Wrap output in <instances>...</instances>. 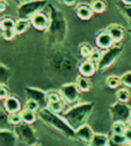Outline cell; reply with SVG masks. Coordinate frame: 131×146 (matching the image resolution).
<instances>
[{"mask_svg":"<svg viewBox=\"0 0 131 146\" xmlns=\"http://www.w3.org/2000/svg\"><path fill=\"white\" fill-rule=\"evenodd\" d=\"M37 115H38V119H41V122H43L46 126L50 127L54 131L58 132L63 136L71 139L76 138L75 130L68 124V122L63 119L61 115L51 111L47 106L41 107L37 111Z\"/></svg>","mask_w":131,"mask_h":146,"instance_id":"1","label":"cell"},{"mask_svg":"<svg viewBox=\"0 0 131 146\" xmlns=\"http://www.w3.org/2000/svg\"><path fill=\"white\" fill-rule=\"evenodd\" d=\"M93 108H94L93 102H79L69 107L61 115L76 131L80 127L86 125L88 119L92 113Z\"/></svg>","mask_w":131,"mask_h":146,"instance_id":"2","label":"cell"},{"mask_svg":"<svg viewBox=\"0 0 131 146\" xmlns=\"http://www.w3.org/2000/svg\"><path fill=\"white\" fill-rule=\"evenodd\" d=\"M47 6L46 0H34L30 2L21 3L19 8L17 9V15L19 19L30 20L35 13L42 11Z\"/></svg>","mask_w":131,"mask_h":146,"instance_id":"3","label":"cell"},{"mask_svg":"<svg viewBox=\"0 0 131 146\" xmlns=\"http://www.w3.org/2000/svg\"><path fill=\"white\" fill-rule=\"evenodd\" d=\"M13 131L17 134L19 142L25 144L26 146H31L37 143V135L33 127L29 124L22 122L13 128Z\"/></svg>","mask_w":131,"mask_h":146,"instance_id":"4","label":"cell"},{"mask_svg":"<svg viewBox=\"0 0 131 146\" xmlns=\"http://www.w3.org/2000/svg\"><path fill=\"white\" fill-rule=\"evenodd\" d=\"M109 110L113 122H123L127 124L128 119L131 117V107L128 106L126 103L120 102V101L113 103L110 106Z\"/></svg>","mask_w":131,"mask_h":146,"instance_id":"5","label":"cell"},{"mask_svg":"<svg viewBox=\"0 0 131 146\" xmlns=\"http://www.w3.org/2000/svg\"><path fill=\"white\" fill-rule=\"evenodd\" d=\"M59 92H61V98L65 100V102L68 105L73 106L80 101L81 91L78 89L76 83L63 84L59 89Z\"/></svg>","mask_w":131,"mask_h":146,"instance_id":"6","label":"cell"},{"mask_svg":"<svg viewBox=\"0 0 131 146\" xmlns=\"http://www.w3.org/2000/svg\"><path fill=\"white\" fill-rule=\"evenodd\" d=\"M122 52V47L118 45H114L111 48L104 50L100 60L97 62V70L98 71H104L109 68L113 63L116 62L118 57Z\"/></svg>","mask_w":131,"mask_h":146,"instance_id":"7","label":"cell"},{"mask_svg":"<svg viewBox=\"0 0 131 146\" xmlns=\"http://www.w3.org/2000/svg\"><path fill=\"white\" fill-rule=\"evenodd\" d=\"M25 93L27 99L35 100L40 104L41 107L47 106V99H46V92L41 89L35 87H26L25 88Z\"/></svg>","mask_w":131,"mask_h":146,"instance_id":"8","label":"cell"},{"mask_svg":"<svg viewBox=\"0 0 131 146\" xmlns=\"http://www.w3.org/2000/svg\"><path fill=\"white\" fill-rule=\"evenodd\" d=\"M30 23H31V26H33L38 31H45L50 27V19L43 11H39L35 13L30 19Z\"/></svg>","mask_w":131,"mask_h":146,"instance_id":"9","label":"cell"},{"mask_svg":"<svg viewBox=\"0 0 131 146\" xmlns=\"http://www.w3.org/2000/svg\"><path fill=\"white\" fill-rule=\"evenodd\" d=\"M75 132H76V138L87 146L90 144V142H91V140H92L93 136L95 134L94 132H93V130L91 129V127L88 126L87 124L80 127Z\"/></svg>","mask_w":131,"mask_h":146,"instance_id":"10","label":"cell"},{"mask_svg":"<svg viewBox=\"0 0 131 146\" xmlns=\"http://www.w3.org/2000/svg\"><path fill=\"white\" fill-rule=\"evenodd\" d=\"M19 139L15 131L8 129L0 130V146H17Z\"/></svg>","mask_w":131,"mask_h":146,"instance_id":"11","label":"cell"},{"mask_svg":"<svg viewBox=\"0 0 131 146\" xmlns=\"http://www.w3.org/2000/svg\"><path fill=\"white\" fill-rule=\"evenodd\" d=\"M95 44H96L97 48L107 50V49L114 46L115 42L112 37H111V35L109 34V32L106 30V31L100 32V33H98V34L96 35Z\"/></svg>","mask_w":131,"mask_h":146,"instance_id":"12","label":"cell"},{"mask_svg":"<svg viewBox=\"0 0 131 146\" xmlns=\"http://www.w3.org/2000/svg\"><path fill=\"white\" fill-rule=\"evenodd\" d=\"M3 108L6 110L7 113H13V112L22 111V103L19 99L15 96L9 95L7 98L3 100Z\"/></svg>","mask_w":131,"mask_h":146,"instance_id":"13","label":"cell"},{"mask_svg":"<svg viewBox=\"0 0 131 146\" xmlns=\"http://www.w3.org/2000/svg\"><path fill=\"white\" fill-rule=\"evenodd\" d=\"M78 71L81 76H84V77H91V76L94 75V73L97 71V63L93 62L92 60L86 58L85 60H83L82 62L79 64L78 66Z\"/></svg>","mask_w":131,"mask_h":146,"instance_id":"14","label":"cell"},{"mask_svg":"<svg viewBox=\"0 0 131 146\" xmlns=\"http://www.w3.org/2000/svg\"><path fill=\"white\" fill-rule=\"evenodd\" d=\"M107 31L109 32L115 43H120L125 36V30L120 25H111L107 28Z\"/></svg>","mask_w":131,"mask_h":146,"instance_id":"15","label":"cell"},{"mask_svg":"<svg viewBox=\"0 0 131 146\" xmlns=\"http://www.w3.org/2000/svg\"><path fill=\"white\" fill-rule=\"evenodd\" d=\"M76 15L77 17L82 21H87L90 20L93 15V10L91 9L90 4H86V3H82L79 4L76 7Z\"/></svg>","mask_w":131,"mask_h":146,"instance_id":"16","label":"cell"},{"mask_svg":"<svg viewBox=\"0 0 131 146\" xmlns=\"http://www.w3.org/2000/svg\"><path fill=\"white\" fill-rule=\"evenodd\" d=\"M110 137L102 133H95L88 146H109Z\"/></svg>","mask_w":131,"mask_h":146,"instance_id":"17","label":"cell"},{"mask_svg":"<svg viewBox=\"0 0 131 146\" xmlns=\"http://www.w3.org/2000/svg\"><path fill=\"white\" fill-rule=\"evenodd\" d=\"M76 85H77L78 89L81 91V92H88V91L91 89V82L87 77H84V76L79 75L76 78Z\"/></svg>","mask_w":131,"mask_h":146,"instance_id":"18","label":"cell"},{"mask_svg":"<svg viewBox=\"0 0 131 146\" xmlns=\"http://www.w3.org/2000/svg\"><path fill=\"white\" fill-rule=\"evenodd\" d=\"M31 26L30 20H25V19H17L15 21V32L17 35H22L25 32L29 29V27Z\"/></svg>","mask_w":131,"mask_h":146,"instance_id":"19","label":"cell"},{"mask_svg":"<svg viewBox=\"0 0 131 146\" xmlns=\"http://www.w3.org/2000/svg\"><path fill=\"white\" fill-rule=\"evenodd\" d=\"M66 105H68L67 103L65 102V100H58V101H55V102H51L47 104V107L51 111L55 112V113H58V115H63V112L66 111Z\"/></svg>","mask_w":131,"mask_h":146,"instance_id":"20","label":"cell"},{"mask_svg":"<svg viewBox=\"0 0 131 146\" xmlns=\"http://www.w3.org/2000/svg\"><path fill=\"white\" fill-rule=\"evenodd\" d=\"M21 115H22V119L23 122L26 123V124L32 125L33 123L36 122V119H38V115H37L35 111H31V110H23L21 111Z\"/></svg>","mask_w":131,"mask_h":146,"instance_id":"21","label":"cell"},{"mask_svg":"<svg viewBox=\"0 0 131 146\" xmlns=\"http://www.w3.org/2000/svg\"><path fill=\"white\" fill-rule=\"evenodd\" d=\"M116 98L120 102L126 103L131 98V93L127 88H121L116 92Z\"/></svg>","mask_w":131,"mask_h":146,"instance_id":"22","label":"cell"},{"mask_svg":"<svg viewBox=\"0 0 131 146\" xmlns=\"http://www.w3.org/2000/svg\"><path fill=\"white\" fill-rule=\"evenodd\" d=\"M15 20H13L10 15H5L0 21V27L1 30H11L15 29Z\"/></svg>","mask_w":131,"mask_h":146,"instance_id":"23","label":"cell"},{"mask_svg":"<svg viewBox=\"0 0 131 146\" xmlns=\"http://www.w3.org/2000/svg\"><path fill=\"white\" fill-rule=\"evenodd\" d=\"M91 9L95 13H102L107 8V3L104 2V0H92L90 3Z\"/></svg>","mask_w":131,"mask_h":146,"instance_id":"24","label":"cell"},{"mask_svg":"<svg viewBox=\"0 0 131 146\" xmlns=\"http://www.w3.org/2000/svg\"><path fill=\"white\" fill-rule=\"evenodd\" d=\"M121 84V77H118V76L111 75L106 79V85L111 89H116Z\"/></svg>","mask_w":131,"mask_h":146,"instance_id":"25","label":"cell"},{"mask_svg":"<svg viewBox=\"0 0 131 146\" xmlns=\"http://www.w3.org/2000/svg\"><path fill=\"white\" fill-rule=\"evenodd\" d=\"M128 126L126 123L123 122H113L112 124V133H116V134H124L125 131L127 130Z\"/></svg>","mask_w":131,"mask_h":146,"instance_id":"26","label":"cell"},{"mask_svg":"<svg viewBox=\"0 0 131 146\" xmlns=\"http://www.w3.org/2000/svg\"><path fill=\"white\" fill-rule=\"evenodd\" d=\"M109 137H110V140H112L115 143L122 144V145H129V142H128V140H127L125 134H116V133H112Z\"/></svg>","mask_w":131,"mask_h":146,"instance_id":"27","label":"cell"},{"mask_svg":"<svg viewBox=\"0 0 131 146\" xmlns=\"http://www.w3.org/2000/svg\"><path fill=\"white\" fill-rule=\"evenodd\" d=\"M46 99H47V104L51 102H55L58 100H61V95L59 91L56 90H50L46 92Z\"/></svg>","mask_w":131,"mask_h":146,"instance_id":"28","label":"cell"},{"mask_svg":"<svg viewBox=\"0 0 131 146\" xmlns=\"http://www.w3.org/2000/svg\"><path fill=\"white\" fill-rule=\"evenodd\" d=\"M93 48L90 46L89 44L87 43H83L79 46V53L82 57H85V58H88L92 52Z\"/></svg>","mask_w":131,"mask_h":146,"instance_id":"29","label":"cell"},{"mask_svg":"<svg viewBox=\"0 0 131 146\" xmlns=\"http://www.w3.org/2000/svg\"><path fill=\"white\" fill-rule=\"evenodd\" d=\"M10 77V70L5 66L3 63H1L0 66V80H1V84H5L6 81H8Z\"/></svg>","mask_w":131,"mask_h":146,"instance_id":"30","label":"cell"},{"mask_svg":"<svg viewBox=\"0 0 131 146\" xmlns=\"http://www.w3.org/2000/svg\"><path fill=\"white\" fill-rule=\"evenodd\" d=\"M23 122L22 115L21 112H13V113H8V123L10 125L17 126V125L21 124Z\"/></svg>","mask_w":131,"mask_h":146,"instance_id":"31","label":"cell"},{"mask_svg":"<svg viewBox=\"0 0 131 146\" xmlns=\"http://www.w3.org/2000/svg\"><path fill=\"white\" fill-rule=\"evenodd\" d=\"M41 108L40 104H39L37 101L35 100H31V99H27L26 103H25V110H31V111H38Z\"/></svg>","mask_w":131,"mask_h":146,"instance_id":"32","label":"cell"},{"mask_svg":"<svg viewBox=\"0 0 131 146\" xmlns=\"http://www.w3.org/2000/svg\"><path fill=\"white\" fill-rule=\"evenodd\" d=\"M102 54H104V51H102V49H100V48L93 49L92 52H91V54H90V56L88 57V59L92 60L93 62L97 63L100 60V58H102Z\"/></svg>","mask_w":131,"mask_h":146,"instance_id":"33","label":"cell"},{"mask_svg":"<svg viewBox=\"0 0 131 146\" xmlns=\"http://www.w3.org/2000/svg\"><path fill=\"white\" fill-rule=\"evenodd\" d=\"M1 36H2L3 39L6 40V41H10V40H12L15 36H17V34H15V32L13 29L1 30Z\"/></svg>","mask_w":131,"mask_h":146,"instance_id":"34","label":"cell"},{"mask_svg":"<svg viewBox=\"0 0 131 146\" xmlns=\"http://www.w3.org/2000/svg\"><path fill=\"white\" fill-rule=\"evenodd\" d=\"M121 83L127 88H131V71L126 72L121 76Z\"/></svg>","mask_w":131,"mask_h":146,"instance_id":"35","label":"cell"},{"mask_svg":"<svg viewBox=\"0 0 131 146\" xmlns=\"http://www.w3.org/2000/svg\"><path fill=\"white\" fill-rule=\"evenodd\" d=\"M9 96V89L5 84H0V98L4 100Z\"/></svg>","mask_w":131,"mask_h":146,"instance_id":"36","label":"cell"},{"mask_svg":"<svg viewBox=\"0 0 131 146\" xmlns=\"http://www.w3.org/2000/svg\"><path fill=\"white\" fill-rule=\"evenodd\" d=\"M123 15H125V19L128 22L129 26L131 28V5H125L124 6V9H122Z\"/></svg>","mask_w":131,"mask_h":146,"instance_id":"37","label":"cell"},{"mask_svg":"<svg viewBox=\"0 0 131 146\" xmlns=\"http://www.w3.org/2000/svg\"><path fill=\"white\" fill-rule=\"evenodd\" d=\"M8 123V113L6 112V110L4 108H1V111H0V124H1V127H4V124ZM9 124V123H8ZM1 128V129H2Z\"/></svg>","mask_w":131,"mask_h":146,"instance_id":"38","label":"cell"},{"mask_svg":"<svg viewBox=\"0 0 131 146\" xmlns=\"http://www.w3.org/2000/svg\"><path fill=\"white\" fill-rule=\"evenodd\" d=\"M61 4L63 5H67V6H72L74 5L76 2H77V0H58Z\"/></svg>","mask_w":131,"mask_h":146,"instance_id":"39","label":"cell"},{"mask_svg":"<svg viewBox=\"0 0 131 146\" xmlns=\"http://www.w3.org/2000/svg\"><path fill=\"white\" fill-rule=\"evenodd\" d=\"M124 134H125V136H126L128 142L130 143V142H131V128H130V127H128V128H127V130L125 131V133H124Z\"/></svg>","mask_w":131,"mask_h":146,"instance_id":"40","label":"cell"},{"mask_svg":"<svg viewBox=\"0 0 131 146\" xmlns=\"http://www.w3.org/2000/svg\"><path fill=\"white\" fill-rule=\"evenodd\" d=\"M0 4H1V6H0V8H1V9H0V11H1V12H3L5 9H6V8L8 7V4L5 2V0H1V1H0Z\"/></svg>","mask_w":131,"mask_h":146,"instance_id":"41","label":"cell"},{"mask_svg":"<svg viewBox=\"0 0 131 146\" xmlns=\"http://www.w3.org/2000/svg\"><path fill=\"white\" fill-rule=\"evenodd\" d=\"M109 146H129V145H122V144L115 143V142H113L112 140H110V141H109Z\"/></svg>","mask_w":131,"mask_h":146,"instance_id":"42","label":"cell"},{"mask_svg":"<svg viewBox=\"0 0 131 146\" xmlns=\"http://www.w3.org/2000/svg\"><path fill=\"white\" fill-rule=\"evenodd\" d=\"M125 5H131V0H121Z\"/></svg>","mask_w":131,"mask_h":146,"instance_id":"43","label":"cell"},{"mask_svg":"<svg viewBox=\"0 0 131 146\" xmlns=\"http://www.w3.org/2000/svg\"><path fill=\"white\" fill-rule=\"evenodd\" d=\"M21 3H26V2H30V1H34V0H19Z\"/></svg>","mask_w":131,"mask_h":146,"instance_id":"44","label":"cell"},{"mask_svg":"<svg viewBox=\"0 0 131 146\" xmlns=\"http://www.w3.org/2000/svg\"><path fill=\"white\" fill-rule=\"evenodd\" d=\"M127 126L131 128V117H130V119H128V122H127Z\"/></svg>","mask_w":131,"mask_h":146,"instance_id":"45","label":"cell"},{"mask_svg":"<svg viewBox=\"0 0 131 146\" xmlns=\"http://www.w3.org/2000/svg\"><path fill=\"white\" fill-rule=\"evenodd\" d=\"M31 146H41V145H39L38 143H36V144H33V145H31Z\"/></svg>","mask_w":131,"mask_h":146,"instance_id":"46","label":"cell"},{"mask_svg":"<svg viewBox=\"0 0 131 146\" xmlns=\"http://www.w3.org/2000/svg\"><path fill=\"white\" fill-rule=\"evenodd\" d=\"M129 146H131V142H130V143H129Z\"/></svg>","mask_w":131,"mask_h":146,"instance_id":"47","label":"cell"},{"mask_svg":"<svg viewBox=\"0 0 131 146\" xmlns=\"http://www.w3.org/2000/svg\"><path fill=\"white\" fill-rule=\"evenodd\" d=\"M130 34H131V29H130Z\"/></svg>","mask_w":131,"mask_h":146,"instance_id":"48","label":"cell"}]
</instances>
